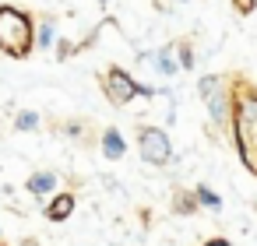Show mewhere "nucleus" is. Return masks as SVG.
I'll return each mask as SVG.
<instances>
[{"label": "nucleus", "instance_id": "nucleus-1", "mask_svg": "<svg viewBox=\"0 0 257 246\" xmlns=\"http://www.w3.org/2000/svg\"><path fill=\"white\" fill-rule=\"evenodd\" d=\"M236 144L250 172H257V99L243 95L236 102Z\"/></svg>", "mask_w": 257, "mask_h": 246}, {"label": "nucleus", "instance_id": "nucleus-3", "mask_svg": "<svg viewBox=\"0 0 257 246\" xmlns=\"http://www.w3.org/2000/svg\"><path fill=\"white\" fill-rule=\"evenodd\" d=\"M141 155H145L152 165L169 162V137H166L162 130H155V127L141 130Z\"/></svg>", "mask_w": 257, "mask_h": 246}, {"label": "nucleus", "instance_id": "nucleus-7", "mask_svg": "<svg viewBox=\"0 0 257 246\" xmlns=\"http://www.w3.org/2000/svg\"><path fill=\"white\" fill-rule=\"evenodd\" d=\"M53 183H57V179H53L50 172H39V176H32V179H29V190H32V193H46Z\"/></svg>", "mask_w": 257, "mask_h": 246}, {"label": "nucleus", "instance_id": "nucleus-4", "mask_svg": "<svg viewBox=\"0 0 257 246\" xmlns=\"http://www.w3.org/2000/svg\"><path fill=\"white\" fill-rule=\"evenodd\" d=\"M134 92H138V88H134V81H131L123 71H116V67H113V71L106 74V95H109V102L123 106V102H131V99H134Z\"/></svg>", "mask_w": 257, "mask_h": 246}, {"label": "nucleus", "instance_id": "nucleus-8", "mask_svg": "<svg viewBox=\"0 0 257 246\" xmlns=\"http://www.w3.org/2000/svg\"><path fill=\"white\" fill-rule=\"evenodd\" d=\"M18 127H22V130H32V127H36V113H22V116H18Z\"/></svg>", "mask_w": 257, "mask_h": 246}, {"label": "nucleus", "instance_id": "nucleus-5", "mask_svg": "<svg viewBox=\"0 0 257 246\" xmlns=\"http://www.w3.org/2000/svg\"><path fill=\"white\" fill-rule=\"evenodd\" d=\"M71 211H74V197H71V193H60V197L50 204V218H53V221H64Z\"/></svg>", "mask_w": 257, "mask_h": 246}, {"label": "nucleus", "instance_id": "nucleus-11", "mask_svg": "<svg viewBox=\"0 0 257 246\" xmlns=\"http://www.w3.org/2000/svg\"><path fill=\"white\" fill-rule=\"evenodd\" d=\"M211 246H229V242H225V239H215V242H211Z\"/></svg>", "mask_w": 257, "mask_h": 246}, {"label": "nucleus", "instance_id": "nucleus-6", "mask_svg": "<svg viewBox=\"0 0 257 246\" xmlns=\"http://www.w3.org/2000/svg\"><path fill=\"white\" fill-rule=\"evenodd\" d=\"M102 148H106V155H109V158H120V155H123V137H120L116 130H106Z\"/></svg>", "mask_w": 257, "mask_h": 246}, {"label": "nucleus", "instance_id": "nucleus-10", "mask_svg": "<svg viewBox=\"0 0 257 246\" xmlns=\"http://www.w3.org/2000/svg\"><path fill=\"white\" fill-rule=\"evenodd\" d=\"M201 200H204V204H211V207H218V197H215L211 190H201Z\"/></svg>", "mask_w": 257, "mask_h": 246}, {"label": "nucleus", "instance_id": "nucleus-2", "mask_svg": "<svg viewBox=\"0 0 257 246\" xmlns=\"http://www.w3.org/2000/svg\"><path fill=\"white\" fill-rule=\"evenodd\" d=\"M0 46L15 57H25L32 46V25L15 8H0Z\"/></svg>", "mask_w": 257, "mask_h": 246}, {"label": "nucleus", "instance_id": "nucleus-9", "mask_svg": "<svg viewBox=\"0 0 257 246\" xmlns=\"http://www.w3.org/2000/svg\"><path fill=\"white\" fill-rule=\"evenodd\" d=\"M159 67H162V74H173V71H176V67H173V60H169V53H162V57H159Z\"/></svg>", "mask_w": 257, "mask_h": 246}]
</instances>
